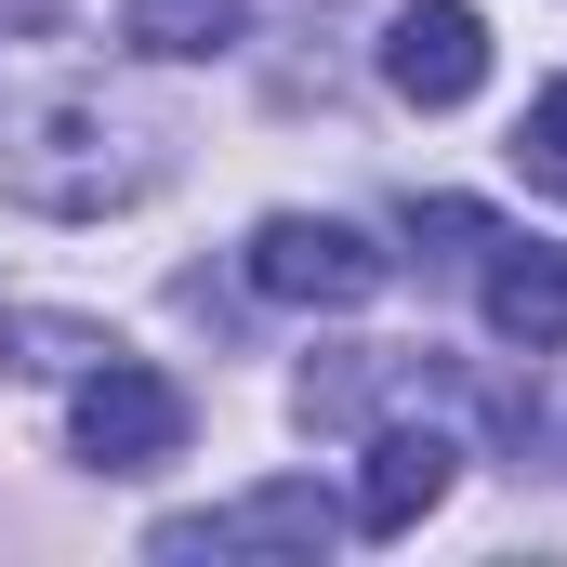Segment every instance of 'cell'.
Returning a JSON list of instances; mask_svg holds the SVG:
<instances>
[{"label":"cell","mask_w":567,"mask_h":567,"mask_svg":"<svg viewBox=\"0 0 567 567\" xmlns=\"http://www.w3.org/2000/svg\"><path fill=\"white\" fill-rule=\"evenodd\" d=\"M133 185H145V133L93 80L0 66V198H27V212H106Z\"/></svg>","instance_id":"6da1fadb"},{"label":"cell","mask_w":567,"mask_h":567,"mask_svg":"<svg viewBox=\"0 0 567 567\" xmlns=\"http://www.w3.org/2000/svg\"><path fill=\"white\" fill-rule=\"evenodd\" d=\"M238 265H251L265 303H317V317H343L396 278V251H370V225H330V212H265Z\"/></svg>","instance_id":"7a4b0ae2"},{"label":"cell","mask_w":567,"mask_h":567,"mask_svg":"<svg viewBox=\"0 0 567 567\" xmlns=\"http://www.w3.org/2000/svg\"><path fill=\"white\" fill-rule=\"evenodd\" d=\"M66 449H80L93 475H145V462H172V449H185V383L145 370V357H93L80 396H66Z\"/></svg>","instance_id":"3957f363"},{"label":"cell","mask_w":567,"mask_h":567,"mask_svg":"<svg viewBox=\"0 0 567 567\" xmlns=\"http://www.w3.org/2000/svg\"><path fill=\"white\" fill-rule=\"evenodd\" d=\"M357 528V502H330L317 475H278V488H251V502H212V515H172L145 555H330Z\"/></svg>","instance_id":"277c9868"},{"label":"cell","mask_w":567,"mask_h":567,"mask_svg":"<svg viewBox=\"0 0 567 567\" xmlns=\"http://www.w3.org/2000/svg\"><path fill=\"white\" fill-rule=\"evenodd\" d=\"M383 80H396L410 106H475V93H488V13H475V0H410V13L383 27Z\"/></svg>","instance_id":"5b68a950"},{"label":"cell","mask_w":567,"mask_h":567,"mask_svg":"<svg viewBox=\"0 0 567 567\" xmlns=\"http://www.w3.org/2000/svg\"><path fill=\"white\" fill-rule=\"evenodd\" d=\"M449 475H462V435H435V423L370 435V475H357V528H370V542H410L435 502H449Z\"/></svg>","instance_id":"8992f818"},{"label":"cell","mask_w":567,"mask_h":567,"mask_svg":"<svg viewBox=\"0 0 567 567\" xmlns=\"http://www.w3.org/2000/svg\"><path fill=\"white\" fill-rule=\"evenodd\" d=\"M488 330L502 343H567V238H488Z\"/></svg>","instance_id":"52a82bcc"},{"label":"cell","mask_w":567,"mask_h":567,"mask_svg":"<svg viewBox=\"0 0 567 567\" xmlns=\"http://www.w3.org/2000/svg\"><path fill=\"white\" fill-rule=\"evenodd\" d=\"M251 0H120V40L158 53V66H198V53H238Z\"/></svg>","instance_id":"ba28073f"},{"label":"cell","mask_w":567,"mask_h":567,"mask_svg":"<svg viewBox=\"0 0 567 567\" xmlns=\"http://www.w3.org/2000/svg\"><path fill=\"white\" fill-rule=\"evenodd\" d=\"M93 357H120V330H93V317H0V370H93Z\"/></svg>","instance_id":"9c48e42d"},{"label":"cell","mask_w":567,"mask_h":567,"mask_svg":"<svg viewBox=\"0 0 567 567\" xmlns=\"http://www.w3.org/2000/svg\"><path fill=\"white\" fill-rule=\"evenodd\" d=\"M515 172H528L542 198H567V80H555V93H528V120H515Z\"/></svg>","instance_id":"30bf717a"},{"label":"cell","mask_w":567,"mask_h":567,"mask_svg":"<svg viewBox=\"0 0 567 567\" xmlns=\"http://www.w3.org/2000/svg\"><path fill=\"white\" fill-rule=\"evenodd\" d=\"M410 238H435V251H488L502 225H488L475 198H410Z\"/></svg>","instance_id":"8fae6325"}]
</instances>
